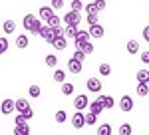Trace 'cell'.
Returning a JSON list of instances; mask_svg holds the SVG:
<instances>
[{
    "mask_svg": "<svg viewBox=\"0 0 149 135\" xmlns=\"http://www.w3.org/2000/svg\"><path fill=\"white\" fill-rule=\"evenodd\" d=\"M137 84H149V70H139L137 72Z\"/></svg>",
    "mask_w": 149,
    "mask_h": 135,
    "instance_id": "obj_18",
    "label": "cell"
},
{
    "mask_svg": "<svg viewBox=\"0 0 149 135\" xmlns=\"http://www.w3.org/2000/svg\"><path fill=\"white\" fill-rule=\"evenodd\" d=\"M84 42H90V34L86 32V30H78V36L74 38V44L80 46V44H84Z\"/></svg>",
    "mask_w": 149,
    "mask_h": 135,
    "instance_id": "obj_8",
    "label": "cell"
},
{
    "mask_svg": "<svg viewBox=\"0 0 149 135\" xmlns=\"http://www.w3.org/2000/svg\"><path fill=\"white\" fill-rule=\"evenodd\" d=\"M68 70L72 72V74H80V72H81V64H80V62H76L74 58H70V60H68Z\"/></svg>",
    "mask_w": 149,
    "mask_h": 135,
    "instance_id": "obj_16",
    "label": "cell"
},
{
    "mask_svg": "<svg viewBox=\"0 0 149 135\" xmlns=\"http://www.w3.org/2000/svg\"><path fill=\"white\" fill-rule=\"evenodd\" d=\"M78 36V26H66L64 28V38L66 40H74Z\"/></svg>",
    "mask_w": 149,
    "mask_h": 135,
    "instance_id": "obj_12",
    "label": "cell"
},
{
    "mask_svg": "<svg viewBox=\"0 0 149 135\" xmlns=\"http://www.w3.org/2000/svg\"><path fill=\"white\" fill-rule=\"evenodd\" d=\"M127 52H129V54H137L139 52V44L135 40H129V42H127Z\"/></svg>",
    "mask_w": 149,
    "mask_h": 135,
    "instance_id": "obj_24",
    "label": "cell"
},
{
    "mask_svg": "<svg viewBox=\"0 0 149 135\" xmlns=\"http://www.w3.org/2000/svg\"><path fill=\"white\" fill-rule=\"evenodd\" d=\"M97 101L103 105V109H109V107H113V105H115V101H113V97H111V95H100V97H97Z\"/></svg>",
    "mask_w": 149,
    "mask_h": 135,
    "instance_id": "obj_10",
    "label": "cell"
},
{
    "mask_svg": "<svg viewBox=\"0 0 149 135\" xmlns=\"http://www.w3.org/2000/svg\"><path fill=\"white\" fill-rule=\"evenodd\" d=\"M143 40H145V42H149V26H145V28H143Z\"/></svg>",
    "mask_w": 149,
    "mask_h": 135,
    "instance_id": "obj_44",
    "label": "cell"
},
{
    "mask_svg": "<svg viewBox=\"0 0 149 135\" xmlns=\"http://www.w3.org/2000/svg\"><path fill=\"white\" fill-rule=\"evenodd\" d=\"M95 4H97V10H103V8H105V2H103V0H97Z\"/></svg>",
    "mask_w": 149,
    "mask_h": 135,
    "instance_id": "obj_45",
    "label": "cell"
},
{
    "mask_svg": "<svg viewBox=\"0 0 149 135\" xmlns=\"http://www.w3.org/2000/svg\"><path fill=\"white\" fill-rule=\"evenodd\" d=\"M119 105H121V111H131L133 109V100L129 95H123L121 101H119Z\"/></svg>",
    "mask_w": 149,
    "mask_h": 135,
    "instance_id": "obj_9",
    "label": "cell"
},
{
    "mask_svg": "<svg viewBox=\"0 0 149 135\" xmlns=\"http://www.w3.org/2000/svg\"><path fill=\"white\" fill-rule=\"evenodd\" d=\"M74 105H76V109H78V111L86 109V107L90 105V100H88V95H86V93H80V95H76V100H74Z\"/></svg>",
    "mask_w": 149,
    "mask_h": 135,
    "instance_id": "obj_4",
    "label": "cell"
},
{
    "mask_svg": "<svg viewBox=\"0 0 149 135\" xmlns=\"http://www.w3.org/2000/svg\"><path fill=\"white\" fill-rule=\"evenodd\" d=\"M20 115H22L24 119H26V121H28V119H32V115H34V111H32V107H30V109H28V111H24V113H20Z\"/></svg>",
    "mask_w": 149,
    "mask_h": 135,
    "instance_id": "obj_41",
    "label": "cell"
},
{
    "mask_svg": "<svg viewBox=\"0 0 149 135\" xmlns=\"http://www.w3.org/2000/svg\"><path fill=\"white\" fill-rule=\"evenodd\" d=\"M14 121H16V125H26V119H24L22 115H18V117H16Z\"/></svg>",
    "mask_w": 149,
    "mask_h": 135,
    "instance_id": "obj_43",
    "label": "cell"
},
{
    "mask_svg": "<svg viewBox=\"0 0 149 135\" xmlns=\"http://www.w3.org/2000/svg\"><path fill=\"white\" fill-rule=\"evenodd\" d=\"M14 135H30V127H28V123L26 125H16V127H14Z\"/></svg>",
    "mask_w": 149,
    "mask_h": 135,
    "instance_id": "obj_21",
    "label": "cell"
},
{
    "mask_svg": "<svg viewBox=\"0 0 149 135\" xmlns=\"http://www.w3.org/2000/svg\"><path fill=\"white\" fill-rule=\"evenodd\" d=\"M90 36H92V38H102L103 36V26L102 24H93V26H90Z\"/></svg>",
    "mask_w": 149,
    "mask_h": 135,
    "instance_id": "obj_11",
    "label": "cell"
},
{
    "mask_svg": "<svg viewBox=\"0 0 149 135\" xmlns=\"http://www.w3.org/2000/svg\"><path fill=\"white\" fill-rule=\"evenodd\" d=\"M64 22H66V26H78V24L81 22V14L80 12H72L70 10L66 16H64Z\"/></svg>",
    "mask_w": 149,
    "mask_h": 135,
    "instance_id": "obj_2",
    "label": "cell"
},
{
    "mask_svg": "<svg viewBox=\"0 0 149 135\" xmlns=\"http://www.w3.org/2000/svg\"><path fill=\"white\" fill-rule=\"evenodd\" d=\"M66 119H68V115H66V111H64V109L56 111V121H58V123H64Z\"/></svg>",
    "mask_w": 149,
    "mask_h": 135,
    "instance_id": "obj_32",
    "label": "cell"
},
{
    "mask_svg": "<svg viewBox=\"0 0 149 135\" xmlns=\"http://www.w3.org/2000/svg\"><path fill=\"white\" fill-rule=\"evenodd\" d=\"M16 107H14V100H4L2 101V105H0V111L4 113V115H10Z\"/></svg>",
    "mask_w": 149,
    "mask_h": 135,
    "instance_id": "obj_7",
    "label": "cell"
},
{
    "mask_svg": "<svg viewBox=\"0 0 149 135\" xmlns=\"http://www.w3.org/2000/svg\"><path fill=\"white\" fill-rule=\"evenodd\" d=\"M86 12H88V14H97V4H95V2H88V4H86Z\"/></svg>",
    "mask_w": 149,
    "mask_h": 135,
    "instance_id": "obj_29",
    "label": "cell"
},
{
    "mask_svg": "<svg viewBox=\"0 0 149 135\" xmlns=\"http://www.w3.org/2000/svg\"><path fill=\"white\" fill-rule=\"evenodd\" d=\"M38 34H40L44 40H46L48 44H54V42H56V38H54V32H52V28H50L48 24H42V28H40V32H38Z\"/></svg>",
    "mask_w": 149,
    "mask_h": 135,
    "instance_id": "obj_3",
    "label": "cell"
},
{
    "mask_svg": "<svg viewBox=\"0 0 149 135\" xmlns=\"http://www.w3.org/2000/svg\"><path fill=\"white\" fill-rule=\"evenodd\" d=\"M28 44H30V38H28L26 34H20V36L16 38V46H18V48H22V50H24Z\"/></svg>",
    "mask_w": 149,
    "mask_h": 135,
    "instance_id": "obj_20",
    "label": "cell"
},
{
    "mask_svg": "<svg viewBox=\"0 0 149 135\" xmlns=\"http://www.w3.org/2000/svg\"><path fill=\"white\" fill-rule=\"evenodd\" d=\"M100 74L107 78V76L111 74V68H109V64H102V66H100Z\"/></svg>",
    "mask_w": 149,
    "mask_h": 135,
    "instance_id": "obj_33",
    "label": "cell"
},
{
    "mask_svg": "<svg viewBox=\"0 0 149 135\" xmlns=\"http://www.w3.org/2000/svg\"><path fill=\"white\" fill-rule=\"evenodd\" d=\"M54 81H58V84H64V81H66V72L56 70V72H54Z\"/></svg>",
    "mask_w": 149,
    "mask_h": 135,
    "instance_id": "obj_25",
    "label": "cell"
},
{
    "mask_svg": "<svg viewBox=\"0 0 149 135\" xmlns=\"http://www.w3.org/2000/svg\"><path fill=\"white\" fill-rule=\"evenodd\" d=\"M62 93H64V95H72V93H74V84L64 81V84H62Z\"/></svg>",
    "mask_w": 149,
    "mask_h": 135,
    "instance_id": "obj_22",
    "label": "cell"
},
{
    "mask_svg": "<svg viewBox=\"0 0 149 135\" xmlns=\"http://www.w3.org/2000/svg\"><path fill=\"white\" fill-rule=\"evenodd\" d=\"M97 135H111V125L109 123H103L97 127Z\"/></svg>",
    "mask_w": 149,
    "mask_h": 135,
    "instance_id": "obj_23",
    "label": "cell"
},
{
    "mask_svg": "<svg viewBox=\"0 0 149 135\" xmlns=\"http://www.w3.org/2000/svg\"><path fill=\"white\" fill-rule=\"evenodd\" d=\"M95 121H97V117L93 115V113H86V125H95Z\"/></svg>",
    "mask_w": 149,
    "mask_h": 135,
    "instance_id": "obj_34",
    "label": "cell"
},
{
    "mask_svg": "<svg viewBox=\"0 0 149 135\" xmlns=\"http://www.w3.org/2000/svg\"><path fill=\"white\" fill-rule=\"evenodd\" d=\"M88 107H90V113H93L95 117H97V115L103 111V105H102L97 100H95V101H90V105H88Z\"/></svg>",
    "mask_w": 149,
    "mask_h": 135,
    "instance_id": "obj_14",
    "label": "cell"
},
{
    "mask_svg": "<svg viewBox=\"0 0 149 135\" xmlns=\"http://www.w3.org/2000/svg\"><path fill=\"white\" fill-rule=\"evenodd\" d=\"M14 107H16L20 113H24V111H28V109H30V103L22 97V100H16V101H14Z\"/></svg>",
    "mask_w": 149,
    "mask_h": 135,
    "instance_id": "obj_15",
    "label": "cell"
},
{
    "mask_svg": "<svg viewBox=\"0 0 149 135\" xmlns=\"http://www.w3.org/2000/svg\"><path fill=\"white\" fill-rule=\"evenodd\" d=\"M8 50V40L6 38H0V54H4Z\"/></svg>",
    "mask_w": 149,
    "mask_h": 135,
    "instance_id": "obj_37",
    "label": "cell"
},
{
    "mask_svg": "<svg viewBox=\"0 0 149 135\" xmlns=\"http://www.w3.org/2000/svg\"><path fill=\"white\" fill-rule=\"evenodd\" d=\"M76 48L80 50L81 54H86V56H90V54H92V52H93V44H92V42H84V44L76 46Z\"/></svg>",
    "mask_w": 149,
    "mask_h": 135,
    "instance_id": "obj_17",
    "label": "cell"
},
{
    "mask_svg": "<svg viewBox=\"0 0 149 135\" xmlns=\"http://www.w3.org/2000/svg\"><path fill=\"white\" fill-rule=\"evenodd\" d=\"M14 30H16V24H14V20H6V22H4V32H6V34H12Z\"/></svg>",
    "mask_w": 149,
    "mask_h": 135,
    "instance_id": "obj_26",
    "label": "cell"
},
{
    "mask_svg": "<svg viewBox=\"0 0 149 135\" xmlns=\"http://www.w3.org/2000/svg\"><path fill=\"white\" fill-rule=\"evenodd\" d=\"M56 64H58V58L54 56V54H48L46 56V66L48 68H56Z\"/></svg>",
    "mask_w": 149,
    "mask_h": 135,
    "instance_id": "obj_28",
    "label": "cell"
},
{
    "mask_svg": "<svg viewBox=\"0 0 149 135\" xmlns=\"http://www.w3.org/2000/svg\"><path fill=\"white\" fill-rule=\"evenodd\" d=\"M28 93H30V97H40V88L38 86H30Z\"/></svg>",
    "mask_w": 149,
    "mask_h": 135,
    "instance_id": "obj_36",
    "label": "cell"
},
{
    "mask_svg": "<svg viewBox=\"0 0 149 135\" xmlns=\"http://www.w3.org/2000/svg\"><path fill=\"white\" fill-rule=\"evenodd\" d=\"M72 125H74L76 129H81V127L86 125V115H84L81 111H76L74 117H72Z\"/></svg>",
    "mask_w": 149,
    "mask_h": 135,
    "instance_id": "obj_5",
    "label": "cell"
},
{
    "mask_svg": "<svg viewBox=\"0 0 149 135\" xmlns=\"http://www.w3.org/2000/svg\"><path fill=\"white\" fill-rule=\"evenodd\" d=\"M48 26H50V28H58V26H60V18H58L56 14H54V16L48 20Z\"/></svg>",
    "mask_w": 149,
    "mask_h": 135,
    "instance_id": "obj_35",
    "label": "cell"
},
{
    "mask_svg": "<svg viewBox=\"0 0 149 135\" xmlns=\"http://www.w3.org/2000/svg\"><path fill=\"white\" fill-rule=\"evenodd\" d=\"M147 97H149V95H147Z\"/></svg>",
    "mask_w": 149,
    "mask_h": 135,
    "instance_id": "obj_46",
    "label": "cell"
},
{
    "mask_svg": "<svg viewBox=\"0 0 149 135\" xmlns=\"http://www.w3.org/2000/svg\"><path fill=\"white\" fill-rule=\"evenodd\" d=\"M84 8V2L81 0H72V12H80Z\"/></svg>",
    "mask_w": 149,
    "mask_h": 135,
    "instance_id": "obj_31",
    "label": "cell"
},
{
    "mask_svg": "<svg viewBox=\"0 0 149 135\" xmlns=\"http://www.w3.org/2000/svg\"><path fill=\"white\" fill-rule=\"evenodd\" d=\"M137 93L139 95H149V84H137Z\"/></svg>",
    "mask_w": 149,
    "mask_h": 135,
    "instance_id": "obj_27",
    "label": "cell"
},
{
    "mask_svg": "<svg viewBox=\"0 0 149 135\" xmlns=\"http://www.w3.org/2000/svg\"><path fill=\"white\" fill-rule=\"evenodd\" d=\"M52 16H54V10H52L50 6H42V8H40V22H42V20H46V22H48Z\"/></svg>",
    "mask_w": 149,
    "mask_h": 135,
    "instance_id": "obj_13",
    "label": "cell"
},
{
    "mask_svg": "<svg viewBox=\"0 0 149 135\" xmlns=\"http://www.w3.org/2000/svg\"><path fill=\"white\" fill-rule=\"evenodd\" d=\"M119 135H131V125L129 123H121L119 125Z\"/></svg>",
    "mask_w": 149,
    "mask_h": 135,
    "instance_id": "obj_30",
    "label": "cell"
},
{
    "mask_svg": "<svg viewBox=\"0 0 149 135\" xmlns=\"http://www.w3.org/2000/svg\"><path fill=\"white\" fill-rule=\"evenodd\" d=\"M141 62L143 64H149V52H141Z\"/></svg>",
    "mask_w": 149,
    "mask_h": 135,
    "instance_id": "obj_42",
    "label": "cell"
},
{
    "mask_svg": "<svg viewBox=\"0 0 149 135\" xmlns=\"http://www.w3.org/2000/svg\"><path fill=\"white\" fill-rule=\"evenodd\" d=\"M22 26L28 30V32L38 34V32H40V28H42V22H40V18L34 16V14H26L24 20H22Z\"/></svg>",
    "mask_w": 149,
    "mask_h": 135,
    "instance_id": "obj_1",
    "label": "cell"
},
{
    "mask_svg": "<svg viewBox=\"0 0 149 135\" xmlns=\"http://www.w3.org/2000/svg\"><path fill=\"white\" fill-rule=\"evenodd\" d=\"M86 86H88V90L93 91V93H97V91L102 90V81H100L97 78H90L88 81H86Z\"/></svg>",
    "mask_w": 149,
    "mask_h": 135,
    "instance_id": "obj_6",
    "label": "cell"
},
{
    "mask_svg": "<svg viewBox=\"0 0 149 135\" xmlns=\"http://www.w3.org/2000/svg\"><path fill=\"white\" fill-rule=\"evenodd\" d=\"M88 24H90V26L97 24V14H88Z\"/></svg>",
    "mask_w": 149,
    "mask_h": 135,
    "instance_id": "obj_39",
    "label": "cell"
},
{
    "mask_svg": "<svg viewBox=\"0 0 149 135\" xmlns=\"http://www.w3.org/2000/svg\"><path fill=\"white\" fill-rule=\"evenodd\" d=\"M62 6H64V2H62V0H52V4H50V8H52V10H54V8H62Z\"/></svg>",
    "mask_w": 149,
    "mask_h": 135,
    "instance_id": "obj_40",
    "label": "cell"
},
{
    "mask_svg": "<svg viewBox=\"0 0 149 135\" xmlns=\"http://www.w3.org/2000/svg\"><path fill=\"white\" fill-rule=\"evenodd\" d=\"M74 60H76V62H84V60H86V54H81L80 50H76V52H74Z\"/></svg>",
    "mask_w": 149,
    "mask_h": 135,
    "instance_id": "obj_38",
    "label": "cell"
},
{
    "mask_svg": "<svg viewBox=\"0 0 149 135\" xmlns=\"http://www.w3.org/2000/svg\"><path fill=\"white\" fill-rule=\"evenodd\" d=\"M54 48H56L58 52H62V50H66V48H68V40H66V38H64V36H62V38H58L56 42H54Z\"/></svg>",
    "mask_w": 149,
    "mask_h": 135,
    "instance_id": "obj_19",
    "label": "cell"
}]
</instances>
